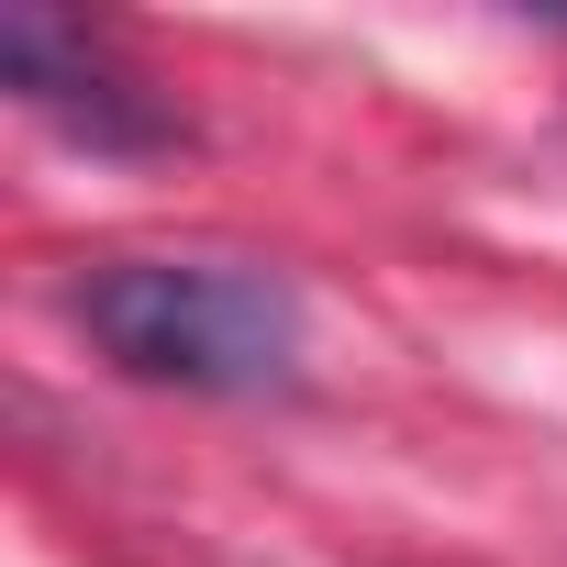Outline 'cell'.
<instances>
[{"mask_svg":"<svg viewBox=\"0 0 567 567\" xmlns=\"http://www.w3.org/2000/svg\"><path fill=\"white\" fill-rule=\"evenodd\" d=\"M79 334L156 390L200 401H267L301 379V290L245 256H112L79 278Z\"/></svg>","mask_w":567,"mask_h":567,"instance_id":"obj_1","label":"cell"},{"mask_svg":"<svg viewBox=\"0 0 567 567\" xmlns=\"http://www.w3.org/2000/svg\"><path fill=\"white\" fill-rule=\"evenodd\" d=\"M0 68H12V90L34 101V112H56L90 156H145V145H178V123L145 101V90H123L56 12H0Z\"/></svg>","mask_w":567,"mask_h":567,"instance_id":"obj_2","label":"cell"}]
</instances>
